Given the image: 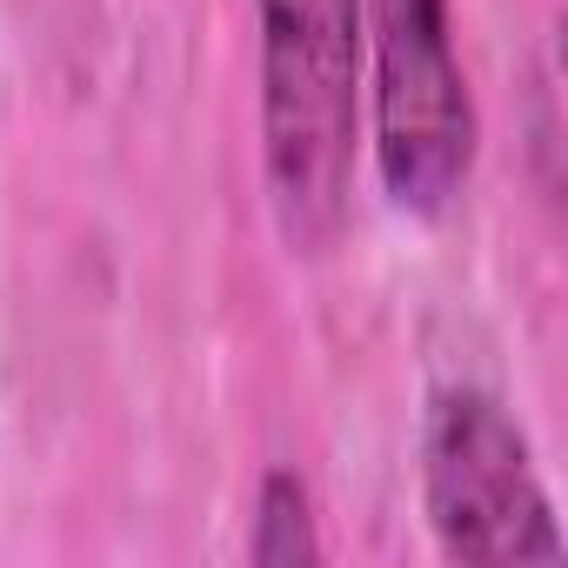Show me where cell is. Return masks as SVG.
Segmentation results:
<instances>
[{"label":"cell","mask_w":568,"mask_h":568,"mask_svg":"<svg viewBox=\"0 0 568 568\" xmlns=\"http://www.w3.org/2000/svg\"><path fill=\"white\" fill-rule=\"evenodd\" d=\"M254 48L274 227L295 254H328L362 154V0H254Z\"/></svg>","instance_id":"1"},{"label":"cell","mask_w":568,"mask_h":568,"mask_svg":"<svg viewBox=\"0 0 568 568\" xmlns=\"http://www.w3.org/2000/svg\"><path fill=\"white\" fill-rule=\"evenodd\" d=\"M362 128L388 207L442 221L481 154L448 0H362Z\"/></svg>","instance_id":"2"},{"label":"cell","mask_w":568,"mask_h":568,"mask_svg":"<svg viewBox=\"0 0 568 568\" xmlns=\"http://www.w3.org/2000/svg\"><path fill=\"white\" fill-rule=\"evenodd\" d=\"M422 508L462 568H555L568 555L521 422L475 382H442L422 408Z\"/></svg>","instance_id":"3"},{"label":"cell","mask_w":568,"mask_h":568,"mask_svg":"<svg viewBox=\"0 0 568 568\" xmlns=\"http://www.w3.org/2000/svg\"><path fill=\"white\" fill-rule=\"evenodd\" d=\"M247 555L261 568H302L322 561V521H315V488L295 468H267L261 495H254V521H247Z\"/></svg>","instance_id":"4"}]
</instances>
